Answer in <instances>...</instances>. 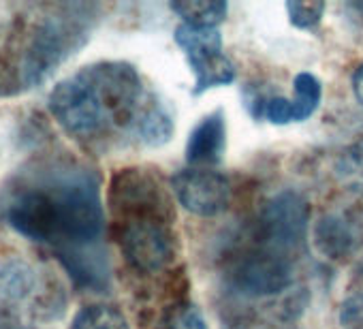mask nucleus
I'll return each mask as SVG.
<instances>
[{
  "label": "nucleus",
  "mask_w": 363,
  "mask_h": 329,
  "mask_svg": "<svg viewBox=\"0 0 363 329\" xmlns=\"http://www.w3.org/2000/svg\"><path fill=\"white\" fill-rule=\"evenodd\" d=\"M335 176L342 186L363 195V141L344 150L335 162Z\"/></svg>",
  "instance_id": "nucleus-13"
},
{
  "label": "nucleus",
  "mask_w": 363,
  "mask_h": 329,
  "mask_svg": "<svg viewBox=\"0 0 363 329\" xmlns=\"http://www.w3.org/2000/svg\"><path fill=\"white\" fill-rule=\"evenodd\" d=\"M227 147V122L220 109L208 113L191 130L186 141V160L191 167L212 169L223 160Z\"/></svg>",
  "instance_id": "nucleus-8"
},
{
  "label": "nucleus",
  "mask_w": 363,
  "mask_h": 329,
  "mask_svg": "<svg viewBox=\"0 0 363 329\" xmlns=\"http://www.w3.org/2000/svg\"><path fill=\"white\" fill-rule=\"evenodd\" d=\"M310 227V206L308 201L293 193L284 191L276 195L261 212L259 218V238L261 248H267L278 255L297 250L308 238Z\"/></svg>",
  "instance_id": "nucleus-5"
},
{
  "label": "nucleus",
  "mask_w": 363,
  "mask_h": 329,
  "mask_svg": "<svg viewBox=\"0 0 363 329\" xmlns=\"http://www.w3.org/2000/svg\"><path fill=\"white\" fill-rule=\"evenodd\" d=\"M158 101L145 92L139 73L126 62H99L62 79L48 99L52 116L73 137L94 139L109 130L139 128Z\"/></svg>",
  "instance_id": "nucleus-2"
},
{
  "label": "nucleus",
  "mask_w": 363,
  "mask_h": 329,
  "mask_svg": "<svg viewBox=\"0 0 363 329\" xmlns=\"http://www.w3.org/2000/svg\"><path fill=\"white\" fill-rule=\"evenodd\" d=\"M286 13L293 26L310 30L318 26L325 13V5L323 3H286Z\"/></svg>",
  "instance_id": "nucleus-15"
},
{
  "label": "nucleus",
  "mask_w": 363,
  "mask_h": 329,
  "mask_svg": "<svg viewBox=\"0 0 363 329\" xmlns=\"http://www.w3.org/2000/svg\"><path fill=\"white\" fill-rule=\"evenodd\" d=\"M293 88H295V99H291L293 101V120L303 122L316 111L320 96H323V86L312 73H299L293 82Z\"/></svg>",
  "instance_id": "nucleus-12"
},
{
  "label": "nucleus",
  "mask_w": 363,
  "mask_h": 329,
  "mask_svg": "<svg viewBox=\"0 0 363 329\" xmlns=\"http://www.w3.org/2000/svg\"><path fill=\"white\" fill-rule=\"evenodd\" d=\"M261 118H267L274 124L295 122L293 120V101L286 99V96H267Z\"/></svg>",
  "instance_id": "nucleus-17"
},
{
  "label": "nucleus",
  "mask_w": 363,
  "mask_h": 329,
  "mask_svg": "<svg viewBox=\"0 0 363 329\" xmlns=\"http://www.w3.org/2000/svg\"><path fill=\"white\" fill-rule=\"evenodd\" d=\"M169 9L179 16L182 24L193 28H218L227 18V3H214V0H182L171 3Z\"/></svg>",
  "instance_id": "nucleus-9"
},
{
  "label": "nucleus",
  "mask_w": 363,
  "mask_h": 329,
  "mask_svg": "<svg viewBox=\"0 0 363 329\" xmlns=\"http://www.w3.org/2000/svg\"><path fill=\"white\" fill-rule=\"evenodd\" d=\"M118 242L126 261L141 274L167 269L175 259L171 203L145 174H122L113 186Z\"/></svg>",
  "instance_id": "nucleus-3"
},
{
  "label": "nucleus",
  "mask_w": 363,
  "mask_h": 329,
  "mask_svg": "<svg viewBox=\"0 0 363 329\" xmlns=\"http://www.w3.org/2000/svg\"><path fill=\"white\" fill-rule=\"evenodd\" d=\"M71 329H130V325L116 306L92 303L75 314Z\"/></svg>",
  "instance_id": "nucleus-11"
},
{
  "label": "nucleus",
  "mask_w": 363,
  "mask_h": 329,
  "mask_svg": "<svg viewBox=\"0 0 363 329\" xmlns=\"http://www.w3.org/2000/svg\"><path fill=\"white\" fill-rule=\"evenodd\" d=\"M173 37L195 75V94H203L218 86H229L235 79V67L225 54L218 28H193L179 24Z\"/></svg>",
  "instance_id": "nucleus-4"
},
{
  "label": "nucleus",
  "mask_w": 363,
  "mask_h": 329,
  "mask_svg": "<svg viewBox=\"0 0 363 329\" xmlns=\"http://www.w3.org/2000/svg\"><path fill=\"white\" fill-rule=\"evenodd\" d=\"M291 280V263L286 257L267 248H257L242 255L231 269V282L235 289L250 297L276 295L284 291Z\"/></svg>",
  "instance_id": "nucleus-7"
},
{
  "label": "nucleus",
  "mask_w": 363,
  "mask_h": 329,
  "mask_svg": "<svg viewBox=\"0 0 363 329\" xmlns=\"http://www.w3.org/2000/svg\"><path fill=\"white\" fill-rule=\"evenodd\" d=\"M352 92L359 105H363V65H359L352 73Z\"/></svg>",
  "instance_id": "nucleus-18"
},
{
  "label": "nucleus",
  "mask_w": 363,
  "mask_h": 329,
  "mask_svg": "<svg viewBox=\"0 0 363 329\" xmlns=\"http://www.w3.org/2000/svg\"><path fill=\"white\" fill-rule=\"evenodd\" d=\"M5 214L22 235L50 246H86L101 235L99 186L77 167H52L13 186Z\"/></svg>",
  "instance_id": "nucleus-1"
},
{
  "label": "nucleus",
  "mask_w": 363,
  "mask_h": 329,
  "mask_svg": "<svg viewBox=\"0 0 363 329\" xmlns=\"http://www.w3.org/2000/svg\"><path fill=\"white\" fill-rule=\"evenodd\" d=\"M171 191L182 208L201 218L218 216L231 203L229 182L214 169H182L171 178Z\"/></svg>",
  "instance_id": "nucleus-6"
},
{
  "label": "nucleus",
  "mask_w": 363,
  "mask_h": 329,
  "mask_svg": "<svg viewBox=\"0 0 363 329\" xmlns=\"http://www.w3.org/2000/svg\"><path fill=\"white\" fill-rule=\"evenodd\" d=\"M342 329H363V291L346 297L340 306Z\"/></svg>",
  "instance_id": "nucleus-16"
},
{
  "label": "nucleus",
  "mask_w": 363,
  "mask_h": 329,
  "mask_svg": "<svg viewBox=\"0 0 363 329\" xmlns=\"http://www.w3.org/2000/svg\"><path fill=\"white\" fill-rule=\"evenodd\" d=\"M164 329H208L201 310L193 303H177L164 318Z\"/></svg>",
  "instance_id": "nucleus-14"
},
{
  "label": "nucleus",
  "mask_w": 363,
  "mask_h": 329,
  "mask_svg": "<svg viewBox=\"0 0 363 329\" xmlns=\"http://www.w3.org/2000/svg\"><path fill=\"white\" fill-rule=\"evenodd\" d=\"M316 246L323 255H329L333 259H340L350 252L352 248V233L340 218H325L314 231Z\"/></svg>",
  "instance_id": "nucleus-10"
}]
</instances>
